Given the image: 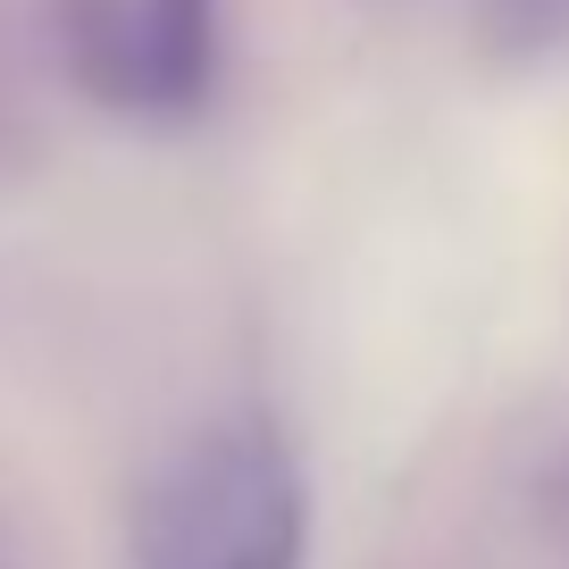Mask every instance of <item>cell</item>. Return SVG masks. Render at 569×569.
<instances>
[{"label": "cell", "instance_id": "1", "mask_svg": "<svg viewBox=\"0 0 569 569\" xmlns=\"http://www.w3.org/2000/svg\"><path fill=\"white\" fill-rule=\"evenodd\" d=\"M310 486L277 427H201L151 469L134 511V569H302Z\"/></svg>", "mask_w": 569, "mask_h": 569}, {"label": "cell", "instance_id": "2", "mask_svg": "<svg viewBox=\"0 0 569 569\" xmlns=\"http://www.w3.org/2000/svg\"><path fill=\"white\" fill-rule=\"evenodd\" d=\"M218 51V0H84L76 59L126 109H193Z\"/></svg>", "mask_w": 569, "mask_h": 569}, {"label": "cell", "instance_id": "3", "mask_svg": "<svg viewBox=\"0 0 569 569\" xmlns=\"http://www.w3.org/2000/svg\"><path fill=\"white\" fill-rule=\"evenodd\" d=\"M478 51L495 68L569 59V0H478Z\"/></svg>", "mask_w": 569, "mask_h": 569}, {"label": "cell", "instance_id": "4", "mask_svg": "<svg viewBox=\"0 0 569 569\" xmlns=\"http://www.w3.org/2000/svg\"><path fill=\"white\" fill-rule=\"evenodd\" d=\"M536 519H545V536L569 552V445L552 452L545 469H536Z\"/></svg>", "mask_w": 569, "mask_h": 569}]
</instances>
